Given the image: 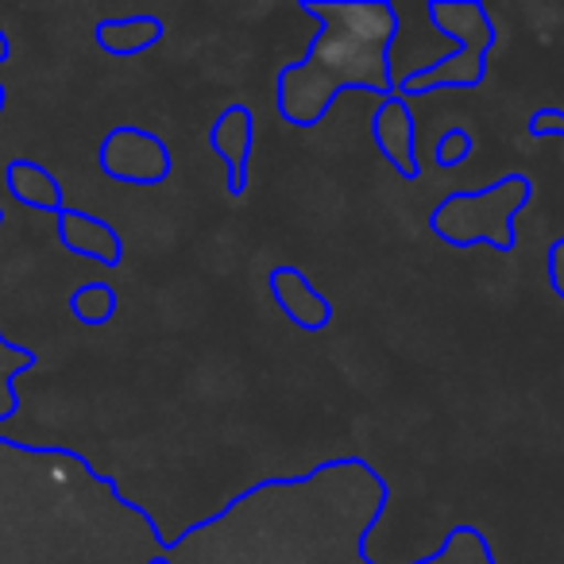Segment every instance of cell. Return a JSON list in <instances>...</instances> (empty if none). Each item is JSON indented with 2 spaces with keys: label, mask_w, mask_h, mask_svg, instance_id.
<instances>
[{
  "label": "cell",
  "mask_w": 564,
  "mask_h": 564,
  "mask_svg": "<svg viewBox=\"0 0 564 564\" xmlns=\"http://www.w3.org/2000/svg\"><path fill=\"white\" fill-rule=\"evenodd\" d=\"M58 236L74 256H86L94 263L120 267L124 259V240L112 225H105L101 217H89L82 209H63L58 213Z\"/></svg>",
  "instance_id": "cell-9"
},
{
  "label": "cell",
  "mask_w": 564,
  "mask_h": 564,
  "mask_svg": "<svg viewBox=\"0 0 564 564\" xmlns=\"http://www.w3.org/2000/svg\"><path fill=\"white\" fill-rule=\"evenodd\" d=\"M9 189L17 202L32 205V209H47V213H63V186L51 171H43L40 163H28V159H17L9 166Z\"/></svg>",
  "instance_id": "cell-11"
},
{
  "label": "cell",
  "mask_w": 564,
  "mask_h": 564,
  "mask_svg": "<svg viewBox=\"0 0 564 564\" xmlns=\"http://www.w3.org/2000/svg\"><path fill=\"white\" fill-rule=\"evenodd\" d=\"M371 140H376L379 155L394 166V174L406 182L422 178V159H417V120L410 112V101L402 97H387L371 112Z\"/></svg>",
  "instance_id": "cell-8"
},
{
  "label": "cell",
  "mask_w": 564,
  "mask_h": 564,
  "mask_svg": "<svg viewBox=\"0 0 564 564\" xmlns=\"http://www.w3.org/2000/svg\"><path fill=\"white\" fill-rule=\"evenodd\" d=\"M97 163L112 182H124V186H159L174 171V155L163 135L132 124H120L105 135Z\"/></svg>",
  "instance_id": "cell-5"
},
{
  "label": "cell",
  "mask_w": 564,
  "mask_h": 564,
  "mask_svg": "<svg viewBox=\"0 0 564 564\" xmlns=\"http://www.w3.org/2000/svg\"><path fill=\"white\" fill-rule=\"evenodd\" d=\"M533 178L510 171L479 189H453L430 213V232L448 248H476L487 243L499 256L518 248V213L530 209Z\"/></svg>",
  "instance_id": "cell-4"
},
{
  "label": "cell",
  "mask_w": 564,
  "mask_h": 564,
  "mask_svg": "<svg viewBox=\"0 0 564 564\" xmlns=\"http://www.w3.org/2000/svg\"><path fill=\"white\" fill-rule=\"evenodd\" d=\"M209 148L228 166V197L240 202L248 194V166L251 151H256V112H251V105L236 101L220 109V117L209 128Z\"/></svg>",
  "instance_id": "cell-7"
},
{
  "label": "cell",
  "mask_w": 564,
  "mask_h": 564,
  "mask_svg": "<svg viewBox=\"0 0 564 564\" xmlns=\"http://www.w3.org/2000/svg\"><path fill=\"white\" fill-rule=\"evenodd\" d=\"M70 314L82 325H109L117 317V291L109 282H86L70 299Z\"/></svg>",
  "instance_id": "cell-12"
},
{
  "label": "cell",
  "mask_w": 564,
  "mask_h": 564,
  "mask_svg": "<svg viewBox=\"0 0 564 564\" xmlns=\"http://www.w3.org/2000/svg\"><path fill=\"white\" fill-rule=\"evenodd\" d=\"M433 32L456 43L453 55L425 63L410 70L406 78H394V97L445 94V89H476L487 82V58L499 47V28L484 0H430L425 4Z\"/></svg>",
  "instance_id": "cell-3"
},
{
  "label": "cell",
  "mask_w": 564,
  "mask_h": 564,
  "mask_svg": "<svg viewBox=\"0 0 564 564\" xmlns=\"http://www.w3.org/2000/svg\"><path fill=\"white\" fill-rule=\"evenodd\" d=\"M545 274H549V286H553V294L564 302V236H556V240L549 243V251H545Z\"/></svg>",
  "instance_id": "cell-15"
},
{
  "label": "cell",
  "mask_w": 564,
  "mask_h": 564,
  "mask_svg": "<svg viewBox=\"0 0 564 564\" xmlns=\"http://www.w3.org/2000/svg\"><path fill=\"white\" fill-rule=\"evenodd\" d=\"M166 35L163 20L151 17V12H140V17H120V20H101L94 28V40L105 55H117V58H135L143 51L159 47Z\"/></svg>",
  "instance_id": "cell-10"
},
{
  "label": "cell",
  "mask_w": 564,
  "mask_h": 564,
  "mask_svg": "<svg viewBox=\"0 0 564 564\" xmlns=\"http://www.w3.org/2000/svg\"><path fill=\"white\" fill-rule=\"evenodd\" d=\"M4 58H9V35L0 32V63H4Z\"/></svg>",
  "instance_id": "cell-16"
},
{
  "label": "cell",
  "mask_w": 564,
  "mask_h": 564,
  "mask_svg": "<svg viewBox=\"0 0 564 564\" xmlns=\"http://www.w3.org/2000/svg\"><path fill=\"white\" fill-rule=\"evenodd\" d=\"M267 291H271L279 314L286 317L294 329H302V333L329 329L333 317H337L329 294L317 291L314 282H310V274L302 271V267H294V263L271 267V271H267Z\"/></svg>",
  "instance_id": "cell-6"
},
{
  "label": "cell",
  "mask_w": 564,
  "mask_h": 564,
  "mask_svg": "<svg viewBox=\"0 0 564 564\" xmlns=\"http://www.w3.org/2000/svg\"><path fill=\"white\" fill-rule=\"evenodd\" d=\"M471 155H476V140H471L468 128H448V132L437 135V143H433V166H441V171H456V166H464Z\"/></svg>",
  "instance_id": "cell-13"
},
{
  "label": "cell",
  "mask_w": 564,
  "mask_h": 564,
  "mask_svg": "<svg viewBox=\"0 0 564 564\" xmlns=\"http://www.w3.org/2000/svg\"><path fill=\"white\" fill-rule=\"evenodd\" d=\"M317 20L306 55L274 74V112L291 128H317L345 89L394 97L391 51L402 17L391 0H299Z\"/></svg>",
  "instance_id": "cell-2"
},
{
  "label": "cell",
  "mask_w": 564,
  "mask_h": 564,
  "mask_svg": "<svg viewBox=\"0 0 564 564\" xmlns=\"http://www.w3.org/2000/svg\"><path fill=\"white\" fill-rule=\"evenodd\" d=\"M391 507V484L364 456H333L299 476H267L186 525L159 564H379L368 538ZM406 564H499L479 525H453Z\"/></svg>",
  "instance_id": "cell-1"
},
{
  "label": "cell",
  "mask_w": 564,
  "mask_h": 564,
  "mask_svg": "<svg viewBox=\"0 0 564 564\" xmlns=\"http://www.w3.org/2000/svg\"><path fill=\"white\" fill-rule=\"evenodd\" d=\"M0 109H4V86H0Z\"/></svg>",
  "instance_id": "cell-17"
},
{
  "label": "cell",
  "mask_w": 564,
  "mask_h": 564,
  "mask_svg": "<svg viewBox=\"0 0 564 564\" xmlns=\"http://www.w3.org/2000/svg\"><path fill=\"white\" fill-rule=\"evenodd\" d=\"M525 132H530L533 140H538V135H561L564 140V109H553V105H549V109H538L530 120H525Z\"/></svg>",
  "instance_id": "cell-14"
}]
</instances>
